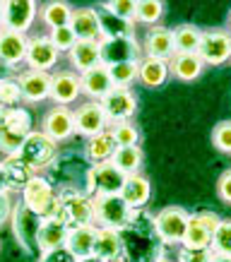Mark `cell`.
Here are the masks:
<instances>
[{"mask_svg":"<svg viewBox=\"0 0 231 262\" xmlns=\"http://www.w3.org/2000/svg\"><path fill=\"white\" fill-rule=\"evenodd\" d=\"M142 161H144L142 147H118L116 154H113L111 164L118 168V171H123L125 176H135V173H140Z\"/></svg>","mask_w":231,"mask_h":262,"instance_id":"33","label":"cell"},{"mask_svg":"<svg viewBox=\"0 0 231 262\" xmlns=\"http://www.w3.org/2000/svg\"><path fill=\"white\" fill-rule=\"evenodd\" d=\"M87 195H120L123 190V183H125V173L118 171L111 161L106 164H96V166H89L87 171Z\"/></svg>","mask_w":231,"mask_h":262,"instance_id":"9","label":"cell"},{"mask_svg":"<svg viewBox=\"0 0 231 262\" xmlns=\"http://www.w3.org/2000/svg\"><path fill=\"white\" fill-rule=\"evenodd\" d=\"M12 200H10V192H0V226L10 222V214H12Z\"/></svg>","mask_w":231,"mask_h":262,"instance_id":"49","label":"cell"},{"mask_svg":"<svg viewBox=\"0 0 231 262\" xmlns=\"http://www.w3.org/2000/svg\"><path fill=\"white\" fill-rule=\"evenodd\" d=\"M116 137L118 147H140V130L133 120H123V123H113L109 127Z\"/></svg>","mask_w":231,"mask_h":262,"instance_id":"39","label":"cell"},{"mask_svg":"<svg viewBox=\"0 0 231 262\" xmlns=\"http://www.w3.org/2000/svg\"><path fill=\"white\" fill-rule=\"evenodd\" d=\"M82 96L80 75L75 70H58L53 72L51 82V101L56 106H70Z\"/></svg>","mask_w":231,"mask_h":262,"instance_id":"20","label":"cell"},{"mask_svg":"<svg viewBox=\"0 0 231 262\" xmlns=\"http://www.w3.org/2000/svg\"><path fill=\"white\" fill-rule=\"evenodd\" d=\"M219 222H222V216H217L209 209L191 214L188 231H185V238L181 246L191 248V250H212V236H215Z\"/></svg>","mask_w":231,"mask_h":262,"instance_id":"8","label":"cell"},{"mask_svg":"<svg viewBox=\"0 0 231 262\" xmlns=\"http://www.w3.org/2000/svg\"><path fill=\"white\" fill-rule=\"evenodd\" d=\"M169 70L176 80L181 82H195L205 72V63L200 60L198 53H176L169 60Z\"/></svg>","mask_w":231,"mask_h":262,"instance_id":"30","label":"cell"},{"mask_svg":"<svg viewBox=\"0 0 231 262\" xmlns=\"http://www.w3.org/2000/svg\"><path fill=\"white\" fill-rule=\"evenodd\" d=\"M0 192H8V190H5V173H3V161H0Z\"/></svg>","mask_w":231,"mask_h":262,"instance_id":"51","label":"cell"},{"mask_svg":"<svg viewBox=\"0 0 231 262\" xmlns=\"http://www.w3.org/2000/svg\"><path fill=\"white\" fill-rule=\"evenodd\" d=\"M0 103L8 106V108H15L22 103V89H19V82L17 77H3L0 80Z\"/></svg>","mask_w":231,"mask_h":262,"instance_id":"41","label":"cell"},{"mask_svg":"<svg viewBox=\"0 0 231 262\" xmlns=\"http://www.w3.org/2000/svg\"><path fill=\"white\" fill-rule=\"evenodd\" d=\"M164 12H166V5L161 0H137L135 22L144 24V27H157Z\"/></svg>","mask_w":231,"mask_h":262,"instance_id":"37","label":"cell"},{"mask_svg":"<svg viewBox=\"0 0 231 262\" xmlns=\"http://www.w3.org/2000/svg\"><path fill=\"white\" fill-rule=\"evenodd\" d=\"M8 75H10V70L3 63H0V80H3V77H8Z\"/></svg>","mask_w":231,"mask_h":262,"instance_id":"54","label":"cell"},{"mask_svg":"<svg viewBox=\"0 0 231 262\" xmlns=\"http://www.w3.org/2000/svg\"><path fill=\"white\" fill-rule=\"evenodd\" d=\"M212 250H191V248H176V262H209Z\"/></svg>","mask_w":231,"mask_h":262,"instance_id":"46","label":"cell"},{"mask_svg":"<svg viewBox=\"0 0 231 262\" xmlns=\"http://www.w3.org/2000/svg\"><path fill=\"white\" fill-rule=\"evenodd\" d=\"M80 84H82V94L87 96V101H101L113 89L111 72H109V68L104 63L96 65V68H92L87 72H82Z\"/></svg>","mask_w":231,"mask_h":262,"instance_id":"21","label":"cell"},{"mask_svg":"<svg viewBox=\"0 0 231 262\" xmlns=\"http://www.w3.org/2000/svg\"><path fill=\"white\" fill-rule=\"evenodd\" d=\"M3 5H5V0H0V27H3Z\"/></svg>","mask_w":231,"mask_h":262,"instance_id":"55","label":"cell"},{"mask_svg":"<svg viewBox=\"0 0 231 262\" xmlns=\"http://www.w3.org/2000/svg\"><path fill=\"white\" fill-rule=\"evenodd\" d=\"M171 77L166 60H157V58H144L137 63V82L144 84L147 89H161Z\"/></svg>","mask_w":231,"mask_h":262,"instance_id":"26","label":"cell"},{"mask_svg":"<svg viewBox=\"0 0 231 262\" xmlns=\"http://www.w3.org/2000/svg\"><path fill=\"white\" fill-rule=\"evenodd\" d=\"M17 157L32 168L34 173H44L56 164L58 159V142H53L44 130H32L29 135L24 137L22 147L17 151Z\"/></svg>","mask_w":231,"mask_h":262,"instance_id":"3","label":"cell"},{"mask_svg":"<svg viewBox=\"0 0 231 262\" xmlns=\"http://www.w3.org/2000/svg\"><path fill=\"white\" fill-rule=\"evenodd\" d=\"M22 142V137H17L12 133H8L5 127H0V151H3V157H17Z\"/></svg>","mask_w":231,"mask_h":262,"instance_id":"45","label":"cell"},{"mask_svg":"<svg viewBox=\"0 0 231 262\" xmlns=\"http://www.w3.org/2000/svg\"><path fill=\"white\" fill-rule=\"evenodd\" d=\"M198 56L205 63V68L207 65L217 68V65H224L226 60H231V34L224 32V29H207V32H202Z\"/></svg>","mask_w":231,"mask_h":262,"instance_id":"10","label":"cell"},{"mask_svg":"<svg viewBox=\"0 0 231 262\" xmlns=\"http://www.w3.org/2000/svg\"><path fill=\"white\" fill-rule=\"evenodd\" d=\"M99 103H101L106 118H109V125L123 123V120H133V116L137 113L135 92H133V89H125V87H113Z\"/></svg>","mask_w":231,"mask_h":262,"instance_id":"11","label":"cell"},{"mask_svg":"<svg viewBox=\"0 0 231 262\" xmlns=\"http://www.w3.org/2000/svg\"><path fill=\"white\" fill-rule=\"evenodd\" d=\"M118 149L116 144V137H113L111 130H104L99 135L89 137L85 142V159H87L89 166H96V164H106V161L113 159V154Z\"/></svg>","mask_w":231,"mask_h":262,"instance_id":"23","label":"cell"},{"mask_svg":"<svg viewBox=\"0 0 231 262\" xmlns=\"http://www.w3.org/2000/svg\"><path fill=\"white\" fill-rule=\"evenodd\" d=\"M188 222H191V214L185 212L183 207H164L154 214V229H157V236L164 246H174L178 248L185 238V231H188Z\"/></svg>","mask_w":231,"mask_h":262,"instance_id":"7","label":"cell"},{"mask_svg":"<svg viewBox=\"0 0 231 262\" xmlns=\"http://www.w3.org/2000/svg\"><path fill=\"white\" fill-rule=\"evenodd\" d=\"M68 241V226H65L58 216L53 219H44L39 229V253H48V250H56L63 248Z\"/></svg>","mask_w":231,"mask_h":262,"instance_id":"31","label":"cell"},{"mask_svg":"<svg viewBox=\"0 0 231 262\" xmlns=\"http://www.w3.org/2000/svg\"><path fill=\"white\" fill-rule=\"evenodd\" d=\"M212 144L222 154H231V120H222L217 123L212 130Z\"/></svg>","mask_w":231,"mask_h":262,"instance_id":"44","label":"cell"},{"mask_svg":"<svg viewBox=\"0 0 231 262\" xmlns=\"http://www.w3.org/2000/svg\"><path fill=\"white\" fill-rule=\"evenodd\" d=\"M101 63L111 68L116 63H130L142 60V46L135 36H118V39H101Z\"/></svg>","mask_w":231,"mask_h":262,"instance_id":"14","label":"cell"},{"mask_svg":"<svg viewBox=\"0 0 231 262\" xmlns=\"http://www.w3.org/2000/svg\"><path fill=\"white\" fill-rule=\"evenodd\" d=\"M123 241L125 262H157L164 257V243L154 229V214L147 209H135L130 222L118 231Z\"/></svg>","mask_w":231,"mask_h":262,"instance_id":"1","label":"cell"},{"mask_svg":"<svg viewBox=\"0 0 231 262\" xmlns=\"http://www.w3.org/2000/svg\"><path fill=\"white\" fill-rule=\"evenodd\" d=\"M22 205H27L41 219L58 216V188L46 176L36 173L22 190Z\"/></svg>","mask_w":231,"mask_h":262,"instance_id":"4","label":"cell"},{"mask_svg":"<svg viewBox=\"0 0 231 262\" xmlns=\"http://www.w3.org/2000/svg\"><path fill=\"white\" fill-rule=\"evenodd\" d=\"M94 238H96V226H80V229H70V231H68L65 248L72 253V257H75V260H82V257L94 255Z\"/></svg>","mask_w":231,"mask_h":262,"instance_id":"32","label":"cell"},{"mask_svg":"<svg viewBox=\"0 0 231 262\" xmlns=\"http://www.w3.org/2000/svg\"><path fill=\"white\" fill-rule=\"evenodd\" d=\"M157 262H176V260H171V257H166V255H164V257H161V260H157Z\"/></svg>","mask_w":231,"mask_h":262,"instance_id":"56","label":"cell"},{"mask_svg":"<svg viewBox=\"0 0 231 262\" xmlns=\"http://www.w3.org/2000/svg\"><path fill=\"white\" fill-rule=\"evenodd\" d=\"M3 173H5V190L19 192V195L27 188V183L36 176L19 157H5L3 159Z\"/></svg>","mask_w":231,"mask_h":262,"instance_id":"28","label":"cell"},{"mask_svg":"<svg viewBox=\"0 0 231 262\" xmlns=\"http://www.w3.org/2000/svg\"><path fill=\"white\" fill-rule=\"evenodd\" d=\"M140 46H142V56L144 58H157V60H171L176 56V43H174V32L169 29V27H150L147 32H144L142 41H140Z\"/></svg>","mask_w":231,"mask_h":262,"instance_id":"16","label":"cell"},{"mask_svg":"<svg viewBox=\"0 0 231 262\" xmlns=\"http://www.w3.org/2000/svg\"><path fill=\"white\" fill-rule=\"evenodd\" d=\"M174 32L176 53H198L200 39H202V29L195 24H178Z\"/></svg>","mask_w":231,"mask_h":262,"instance_id":"34","label":"cell"},{"mask_svg":"<svg viewBox=\"0 0 231 262\" xmlns=\"http://www.w3.org/2000/svg\"><path fill=\"white\" fill-rule=\"evenodd\" d=\"M58 219L70 229L94 226V207L87 192L77 188H58Z\"/></svg>","mask_w":231,"mask_h":262,"instance_id":"2","label":"cell"},{"mask_svg":"<svg viewBox=\"0 0 231 262\" xmlns=\"http://www.w3.org/2000/svg\"><path fill=\"white\" fill-rule=\"evenodd\" d=\"M229 34H231V12H229Z\"/></svg>","mask_w":231,"mask_h":262,"instance_id":"57","label":"cell"},{"mask_svg":"<svg viewBox=\"0 0 231 262\" xmlns=\"http://www.w3.org/2000/svg\"><path fill=\"white\" fill-rule=\"evenodd\" d=\"M27 46L29 36L19 32H12L8 27H0V63L5 65L10 72L17 70L27 60Z\"/></svg>","mask_w":231,"mask_h":262,"instance_id":"18","label":"cell"},{"mask_svg":"<svg viewBox=\"0 0 231 262\" xmlns=\"http://www.w3.org/2000/svg\"><path fill=\"white\" fill-rule=\"evenodd\" d=\"M89 200L94 207V226L120 231L133 216V209L120 195H92Z\"/></svg>","mask_w":231,"mask_h":262,"instance_id":"6","label":"cell"},{"mask_svg":"<svg viewBox=\"0 0 231 262\" xmlns=\"http://www.w3.org/2000/svg\"><path fill=\"white\" fill-rule=\"evenodd\" d=\"M3 127L8 130V133H12V135L17 137H27L32 130H36L34 127V120H32V113L27 111L24 106H15V108H8V116H5V123H3Z\"/></svg>","mask_w":231,"mask_h":262,"instance_id":"35","label":"cell"},{"mask_svg":"<svg viewBox=\"0 0 231 262\" xmlns=\"http://www.w3.org/2000/svg\"><path fill=\"white\" fill-rule=\"evenodd\" d=\"M101 10L113 15L116 19H123L128 24H137L135 22L137 0H106V3H101Z\"/></svg>","mask_w":231,"mask_h":262,"instance_id":"38","label":"cell"},{"mask_svg":"<svg viewBox=\"0 0 231 262\" xmlns=\"http://www.w3.org/2000/svg\"><path fill=\"white\" fill-rule=\"evenodd\" d=\"M72 116H75V135H82L85 140H89V137H94L111 127L99 101H82L72 111Z\"/></svg>","mask_w":231,"mask_h":262,"instance_id":"12","label":"cell"},{"mask_svg":"<svg viewBox=\"0 0 231 262\" xmlns=\"http://www.w3.org/2000/svg\"><path fill=\"white\" fill-rule=\"evenodd\" d=\"M36 262H77L72 257V253L68 248H56V250H48V253H41L36 257Z\"/></svg>","mask_w":231,"mask_h":262,"instance_id":"47","label":"cell"},{"mask_svg":"<svg viewBox=\"0 0 231 262\" xmlns=\"http://www.w3.org/2000/svg\"><path fill=\"white\" fill-rule=\"evenodd\" d=\"M48 39L53 41V46L58 48V53H70L72 46L77 43V36L70 27H60V29H53L48 32Z\"/></svg>","mask_w":231,"mask_h":262,"instance_id":"43","label":"cell"},{"mask_svg":"<svg viewBox=\"0 0 231 262\" xmlns=\"http://www.w3.org/2000/svg\"><path fill=\"white\" fill-rule=\"evenodd\" d=\"M39 17V3L36 0H5L3 5V27L12 32L27 34Z\"/></svg>","mask_w":231,"mask_h":262,"instance_id":"13","label":"cell"},{"mask_svg":"<svg viewBox=\"0 0 231 262\" xmlns=\"http://www.w3.org/2000/svg\"><path fill=\"white\" fill-rule=\"evenodd\" d=\"M77 262H101L96 255H89V257H82V260H77Z\"/></svg>","mask_w":231,"mask_h":262,"instance_id":"53","label":"cell"},{"mask_svg":"<svg viewBox=\"0 0 231 262\" xmlns=\"http://www.w3.org/2000/svg\"><path fill=\"white\" fill-rule=\"evenodd\" d=\"M109 262H125V260H109Z\"/></svg>","mask_w":231,"mask_h":262,"instance_id":"58","label":"cell"},{"mask_svg":"<svg viewBox=\"0 0 231 262\" xmlns=\"http://www.w3.org/2000/svg\"><path fill=\"white\" fill-rule=\"evenodd\" d=\"M41 219L39 214H34L32 209L22 202H17L12 207V214H10V224H12V233H15L17 243L22 246L24 253L36 255L39 257V229H41Z\"/></svg>","mask_w":231,"mask_h":262,"instance_id":"5","label":"cell"},{"mask_svg":"<svg viewBox=\"0 0 231 262\" xmlns=\"http://www.w3.org/2000/svg\"><path fill=\"white\" fill-rule=\"evenodd\" d=\"M19 89H22V101L27 103H39L51 99V82L53 75L51 72H41V70H22L19 72Z\"/></svg>","mask_w":231,"mask_h":262,"instance_id":"19","label":"cell"},{"mask_svg":"<svg viewBox=\"0 0 231 262\" xmlns=\"http://www.w3.org/2000/svg\"><path fill=\"white\" fill-rule=\"evenodd\" d=\"M120 198L128 202V207L135 212V209H144L147 202L152 198V183L144 173H135V176H125V183H123V190H120Z\"/></svg>","mask_w":231,"mask_h":262,"instance_id":"24","label":"cell"},{"mask_svg":"<svg viewBox=\"0 0 231 262\" xmlns=\"http://www.w3.org/2000/svg\"><path fill=\"white\" fill-rule=\"evenodd\" d=\"M94 255L101 262L109 260H123V241L120 233L113 229H101L96 226V238H94Z\"/></svg>","mask_w":231,"mask_h":262,"instance_id":"29","label":"cell"},{"mask_svg":"<svg viewBox=\"0 0 231 262\" xmlns=\"http://www.w3.org/2000/svg\"><path fill=\"white\" fill-rule=\"evenodd\" d=\"M101 22V39H118V36H135V24H128L123 19H116L113 15L96 10Z\"/></svg>","mask_w":231,"mask_h":262,"instance_id":"36","label":"cell"},{"mask_svg":"<svg viewBox=\"0 0 231 262\" xmlns=\"http://www.w3.org/2000/svg\"><path fill=\"white\" fill-rule=\"evenodd\" d=\"M68 60H70V68L77 75L101 65V46H99V41H77L72 46V51L68 53Z\"/></svg>","mask_w":231,"mask_h":262,"instance_id":"25","label":"cell"},{"mask_svg":"<svg viewBox=\"0 0 231 262\" xmlns=\"http://www.w3.org/2000/svg\"><path fill=\"white\" fill-rule=\"evenodd\" d=\"M137 63L140 60H130V63H116L109 68L111 72V80H113V87H125L130 89V84L137 82Z\"/></svg>","mask_w":231,"mask_h":262,"instance_id":"40","label":"cell"},{"mask_svg":"<svg viewBox=\"0 0 231 262\" xmlns=\"http://www.w3.org/2000/svg\"><path fill=\"white\" fill-rule=\"evenodd\" d=\"M70 29L77 41H101V22L94 8H75L72 10Z\"/></svg>","mask_w":231,"mask_h":262,"instance_id":"22","label":"cell"},{"mask_svg":"<svg viewBox=\"0 0 231 262\" xmlns=\"http://www.w3.org/2000/svg\"><path fill=\"white\" fill-rule=\"evenodd\" d=\"M58 60H60V53L53 46V41L48 39V34H34V36H29L27 60H24L29 70L51 72V68H56Z\"/></svg>","mask_w":231,"mask_h":262,"instance_id":"15","label":"cell"},{"mask_svg":"<svg viewBox=\"0 0 231 262\" xmlns=\"http://www.w3.org/2000/svg\"><path fill=\"white\" fill-rule=\"evenodd\" d=\"M5 116H8V106L0 103V127H3V123H5Z\"/></svg>","mask_w":231,"mask_h":262,"instance_id":"52","label":"cell"},{"mask_svg":"<svg viewBox=\"0 0 231 262\" xmlns=\"http://www.w3.org/2000/svg\"><path fill=\"white\" fill-rule=\"evenodd\" d=\"M41 130L46 133L53 142H65L75 135V116L68 106H51L44 118H41Z\"/></svg>","mask_w":231,"mask_h":262,"instance_id":"17","label":"cell"},{"mask_svg":"<svg viewBox=\"0 0 231 262\" xmlns=\"http://www.w3.org/2000/svg\"><path fill=\"white\" fill-rule=\"evenodd\" d=\"M209 262H231V257H229V255H217V253H212Z\"/></svg>","mask_w":231,"mask_h":262,"instance_id":"50","label":"cell"},{"mask_svg":"<svg viewBox=\"0 0 231 262\" xmlns=\"http://www.w3.org/2000/svg\"><path fill=\"white\" fill-rule=\"evenodd\" d=\"M72 5L65 3V0H48L44 5H39V19L48 32L53 29H60V27H70V19H72Z\"/></svg>","mask_w":231,"mask_h":262,"instance_id":"27","label":"cell"},{"mask_svg":"<svg viewBox=\"0 0 231 262\" xmlns=\"http://www.w3.org/2000/svg\"><path fill=\"white\" fill-rule=\"evenodd\" d=\"M212 253L231 257V219H222L212 236Z\"/></svg>","mask_w":231,"mask_h":262,"instance_id":"42","label":"cell"},{"mask_svg":"<svg viewBox=\"0 0 231 262\" xmlns=\"http://www.w3.org/2000/svg\"><path fill=\"white\" fill-rule=\"evenodd\" d=\"M217 195H219L222 202L231 205V168L219 176V181H217Z\"/></svg>","mask_w":231,"mask_h":262,"instance_id":"48","label":"cell"}]
</instances>
